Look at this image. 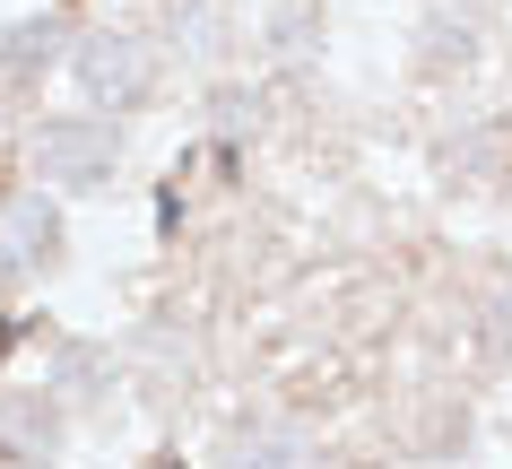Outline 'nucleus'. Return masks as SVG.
Masks as SVG:
<instances>
[{
  "label": "nucleus",
  "instance_id": "1",
  "mask_svg": "<svg viewBox=\"0 0 512 469\" xmlns=\"http://www.w3.org/2000/svg\"><path fill=\"white\" fill-rule=\"evenodd\" d=\"M113 157H122L113 122H87V113H61V122L35 131V166H44V183H70V192L113 183Z\"/></svg>",
  "mask_w": 512,
  "mask_h": 469
},
{
  "label": "nucleus",
  "instance_id": "2",
  "mask_svg": "<svg viewBox=\"0 0 512 469\" xmlns=\"http://www.w3.org/2000/svg\"><path fill=\"white\" fill-rule=\"evenodd\" d=\"M148 79H157V70H148V44H139V35H122V27H96L79 44V87H87V105H139V96H148Z\"/></svg>",
  "mask_w": 512,
  "mask_h": 469
},
{
  "label": "nucleus",
  "instance_id": "3",
  "mask_svg": "<svg viewBox=\"0 0 512 469\" xmlns=\"http://www.w3.org/2000/svg\"><path fill=\"white\" fill-rule=\"evenodd\" d=\"M61 244V209L44 192H9L0 200V270H27Z\"/></svg>",
  "mask_w": 512,
  "mask_h": 469
},
{
  "label": "nucleus",
  "instance_id": "4",
  "mask_svg": "<svg viewBox=\"0 0 512 469\" xmlns=\"http://www.w3.org/2000/svg\"><path fill=\"white\" fill-rule=\"evenodd\" d=\"M53 44H61L53 18H27V27L0 35V70H9V79H27V70H44V61H53Z\"/></svg>",
  "mask_w": 512,
  "mask_h": 469
},
{
  "label": "nucleus",
  "instance_id": "5",
  "mask_svg": "<svg viewBox=\"0 0 512 469\" xmlns=\"http://www.w3.org/2000/svg\"><path fill=\"white\" fill-rule=\"evenodd\" d=\"M174 27H191V53H217V9L209 0H174Z\"/></svg>",
  "mask_w": 512,
  "mask_h": 469
}]
</instances>
